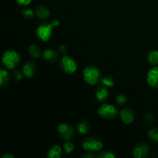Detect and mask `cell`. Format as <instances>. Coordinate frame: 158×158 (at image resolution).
I'll list each match as a JSON object with an SVG mask.
<instances>
[{"mask_svg":"<svg viewBox=\"0 0 158 158\" xmlns=\"http://www.w3.org/2000/svg\"><path fill=\"white\" fill-rule=\"evenodd\" d=\"M59 134L62 138L66 140H69L75 136V130L69 123H63L57 127Z\"/></svg>","mask_w":158,"mask_h":158,"instance_id":"7","label":"cell"},{"mask_svg":"<svg viewBox=\"0 0 158 158\" xmlns=\"http://www.w3.org/2000/svg\"><path fill=\"white\" fill-rule=\"evenodd\" d=\"M59 50L61 52H63V53H65L66 52V50H67V49H66V47L64 45H60V47H59Z\"/></svg>","mask_w":158,"mask_h":158,"instance_id":"31","label":"cell"},{"mask_svg":"<svg viewBox=\"0 0 158 158\" xmlns=\"http://www.w3.org/2000/svg\"><path fill=\"white\" fill-rule=\"evenodd\" d=\"M53 25L48 23H43L37 27L36 35L39 39L43 42H47L50 39L52 32V28Z\"/></svg>","mask_w":158,"mask_h":158,"instance_id":"4","label":"cell"},{"mask_svg":"<svg viewBox=\"0 0 158 158\" xmlns=\"http://www.w3.org/2000/svg\"><path fill=\"white\" fill-rule=\"evenodd\" d=\"M63 156V151L59 145H53L47 153L48 158H60Z\"/></svg>","mask_w":158,"mask_h":158,"instance_id":"13","label":"cell"},{"mask_svg":"<svg viewBox=\"0 0 158 158\" xmlns=\"http://www.w3.org/2000/svg\"><path fill=\"white\" fill-rule=\"evenodd\" d=\"M10 80V77L9 74L6 69L3 68L0 69V86L1 87H4V86H7Z\"/></svg>","mask_w":158,"mask_h":158,"instance_id":"16","label":"cell"},{"mask_svg":"<svg viewBox=\"0 0 158 158\" xmlns=\"http://www.w3.org/2000/svg\"><path fill=\"white\" fill-rule=\"evenodd\" d=\"M120 116L122 121L124 123H127V124L132 123L134 121V119H135L134 112L129 108H124V109L120 111Z\"/></svg>","mask_w":158,"mask_h":158,"instance_id":"10","label":"cell"},{"mask_svg":"<svg viewBox=\"0 0 158 158\" xmlns=\"http://www.w3.org/2000/svg\"><path fill=\"white\" fill-rule=\"evenodd\" d=\"M12 77H13V78L15 79L16 81H19V80H21L22 78H23V73H22L21 71L19 70V69H15V70H14L13 73H12Z\"/></svg>","mask_w":158,"mask_h":158,"instance_id":"26","label":"cell"},{"mask_svg":"<svg viewBox=\"0 0 158 158\" xmlns=\"http://www.w3.org/2000/svg\"><path fill=\"white\" fill-rule=\"evenodd\" d=\"M82 157H84V158H93V157H95V156H94L93 154H91V152H89H89H87V153H86V154H83V156H82Z\"/></svg>","mask_w":158,"mask_h":158,"instance_id":"29","label":"cell"},{"mask_svg":"<svg viewBox=\"0 0 158 158\" xmlns=\"http://www.w3.org/2000/svg\"><path fill=\"white\" fill-rule=\"evenodd\" d=\"M143 120H144V121L146 122V123H151L154 121V116H153V114H149V113H148V114H146L144 115V117H143Z\"/></svg>","mask_w":158,"mask_h":158,"instance_id":"27","label":"cell"},{"mask_svg":"<svg viewBox=\"0 0 158 158\" xmlns=\"http://www.w3.org/2000/svg\"><path fill=\"white\" fill-rule=\"evenodd\" d=\"M97 157L98 158H115V155L113 152L110 151H103L100 152L97 155Z\"/></svg>","mask_w":158,"mask_h":158,"instance_id":"23","label":"cell"},{"mask_svg":"<svg viewBox=\"0 0 158 158\" xmlns=\"http://www.w3.org/2000/svg\"><path fill=\"white\" fill-rule=\"evenodd\" d=\"M150 147L146 143H140L137 144L133 151L134 157L136 158H144L149 154Z\"/></svg>","mask_w":158,"mask_h":158,"instance_id":"8","label":"cell"},{"mask_svg":"<svg viewBox=\"0 0 158 158\" xmlns=\"http://www.w3.org/2000/svg\"><path fill=\"white\" fill-rule=\"evenodd\" d=\"M60 68L66 73L72 74L77 69V63L75 60L67 55H64L60 60Z\"/></svg>","mask_w":158,"mask_h":158,"instance_id":"5","label":"cell"},{"mask_svg":"<svg viewBox=\"0 0 158 158\" xmlns=\"http://www.w3.org/2000/svg\"><path fill=\"white\" fill-rule=\"evenodd\" d=\"M101 83L106 87H113L114 86V80L111 77H102Z\"/></svg>","mask_w":158,"mask_h":158,"instance_id":"20","label":"cell"},{"mask_svg":"<svg viewBox=\"0 0 158 158\" xmlns=\"http://www.w3.org/2000/svg\"><path fill=\"white\" fill-rule=\"evenodd\" d=\"M22 14H23V16L25 17V19H32V17L34 16V12L30 9H25L22 12Z\"/></svg>","mask_w":158,"mask_h":158,"instance_id":"24","label":"cell"},{"mask_svg":"<svg viewBox=\"0 0 158 158\" xmlns=\"http://www.w3.org/2000/svg\"><path fill=\"white\" fill-rule=\"evenodd\" d=\"M116 102L118 103L119 105H122L127 102V97L126 96L123 94H120V95L117 96L116 97Z\"/></svg>","mask_w":158,"mask_h":158,"instance_id":"25","label":"cell"},{"mask_svg":"<svg viewBox=\"0 0 158 158\" xmlns=\"http://www.w3.org/2000/svg\"><path fill=\"white\" fill-rule=\"evenodd\" d=\"M148 60L150 64L153 66H157L158 65V51L152 50L149 52L148 54Z\"/></svg>","mask_w":158,"mask_h":158,"instance_id":"18","label":"cell"},{"mask_svg":"<svg viewBox=\"0 0 158 158\" xmlns=\"http://www.w3.org/2000/svg\"><path fill=\"white\" fill-rule=\"evenodd\" d=\"M147 81L150 86L158 89V66H154L148 71Z\"/></svg>","mask_w":158,"mask_h":158,"instance_id":"9","label":"cell"},{"mask_svg":"<svg viewBox=\"0 0 158 158\" xmlns=\"http://www.w3.org/2000/svg\"><path fill=\"white\" fill-rule=\"evenodd\" d=\"M29 53L33 58H40L41 56V50L36 45H31L29 47Z\"/></svg>","mask_w":158,"mask_h":158,"instance_id":"19","label":"cell"},{"mask_svg":"<svg viewBox=\"0 0 158 158\" xmlns=\"http://www.w3.org/2000/svg\"><path fill=\"white\" fill-rule=\"evenodd\" d=\"M98 114L103 119L111 120L115 118L117 115V109L114 105L103 103L98 109Z\"/></svg>","mask_w":158,"mask_h":158,"instance_id":"6","label":"cell"},{"mask_svg":"<svg viewBox=\"0 0 158 158\" xmlns=\"http://www.w3.org/2000/svg\"><path fill=\"white\" fill-rule=\"evenodd\" d=\"M83 148L86 151L89 152L99 151L103 148V143L99 138L95 137H87L83 140Z\"/></svg>","mask_w":158,"mask_h":158,"instance_id":"3","label":"cell"},{"mask_svg":"<svg viewBox=\"0 0 158 158\" xmlns=\"http://www.w3.org/2000/svg\"><path fill=\"white\" fill-rule=\"evenodd\" d=\"M20 60H21V57L19 52L15 50L9 49L3 53L2 62L7 69H12L16 67L17 65L19 63Z\"/></svg>","mask_w":158,"mask_h":158,"instance_id":"2","label":"cell"},{"mask_svg":"<svg viewBox=\"0 0 158 158\" xmlns=\"http://www.w3.org/2000/svg\"><path fill=\"white\" fill-rule=\"evenodd\" d=\"M23 74L28 78L33 77L36 73V66L35 64L32 61L26 62L23 67Z\"/></svg>","mask_w":158,"mask_h":158,"instance_id":"11","label":"cell"},{"mask_svg":"<svg viewBox=\"0 0 158 158\" xmlns=\"http://www.w3.org/2000/svg\"><path fill=\"white\" fill-rule=\"evenodd\" d=\"M148 137L152 141L158 142V128L153 127L148 131Z\"/></svg>","mask_w":158,"mask_h":158,"instance_id":"21","label":"cell"},{"mask_svg":"<svg viewBox=\"0 0 158 158\" xmlns=\"http://www.w3.org/2000/svg\"><path fill=\"white\" fill-rule=\"evenodd\" d=\"M15 156L13 154H10V153H6V154H4L2 156V158H14Z\"/></svg>","mask_w":158,"mask_h":158,"instance_id":"30","label":"cell"},{"mask_svg":"<svg viewBox=\"0 0 158 158\" xmlns=\"http://www.w3.org/2000/svg\"><path fill=\"white\" fill-rule=\"evenodd\" d=\"M63 148L66 154H71L74 150V145L69 140H66V142L63 143Z\"/></svg>","mask_w":158,"mask_h":158,"instance_id":"22","label":"cell"},{"mask_svg":"<svg viewBox=\"0 0 158 158\" xmlns=\"http://www.w3.org/2000/svg\"><path fill=\"white\" fill-rule=\"evenodd\" d=\"M43 58L46 61L49 62V63H52V62L56 61L58 58V54L55 50L52 49H47L43 52Z\"/></svg>","mask_w":158,"mask_h":158,"instance_id":"15","label":"cell"},{"mask_svg":"<svg viewBox=\"0 0 158 158\" xmlns=\"http://www.w3.org/2000/svg\"><path fill=\"white\" fill-rule=\"evenodd\" d=\"M17 3H18L19 6H28L29 4H30L32 2V0H16Z\"/></svg>","mask_w":158,"mask_h":158,"instance_id":"28","label":"cell"},{"mask_svg":"<svg viewBox=\"0 0 158 158\" xmlns=\"http://www.w3.org/2000/svg\"><path fill=\"white\" fill-rule=\"evenodd\" d=\"M109 97V92L106 89V86H99L96 91V97L99 102H103L106 100Z\"/></svg>","mask_w":158,"mask_h":158,"instance_id":"12","label":"cell"},{"mask_svg":"<svg viewBox=\"0 0 158 158\" xmlns=\"http://www.w3.org/2000/svg\"><path fill=\"white\" fill-rule=\"evenodd\" d=\"M35 13L37 15V17L40 19H46L49 18V15H50L49 9L46 6H40L36 7Z\"/></svg>","mask_w":158,"mask_h":158,"instance_id":"14","label":"cell"},{"mask_svg":"<svg viewBox=\"0 0 158 158\" xmlns=\"http://www.w3.org/2000/svg\"><path fill=\"white\" fill-rule=\"evenodd\" d=\"M83 76L85 82L91 86L97 85V83L101 82V74L98 68L96 67L95 66L89 65L85 67V69H83Z\"/></svg>","mask_w":158,"mask_h":158,"instance_id":"1","label":"cell"},{"mask_svg":"<svg viewBox=\"0 0 158 158\" xmlns=\"http://www.w3.org/2000/svg\"><path fill=\"white\" fill-rule=\"evenodd\" d=\"M77 130L79 134L82 135L86 134L89 131V123H88L87 120H81L77 126Z\"/></svg>","mask_w":158,"mask_h":158,"instance_id":"17","label":"cell"},{"mask_svg":"<svg viewBox=\"0 0 158 158\" xmlns=\"http://www.w3.org/2000/svg\"><path fill=\"white\" fill-rule=\"evenodd\" d=\"M52 24L53 25L54 27H55V26H58L59 25H60V21H59L58 19H53L52 21Z\"/></svg>","mask_w":158,"mask_h":158,"instance_id":"32","label":"cell"}]
</instances>
